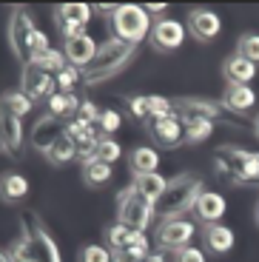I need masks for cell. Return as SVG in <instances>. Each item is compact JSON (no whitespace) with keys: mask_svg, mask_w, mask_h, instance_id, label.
I'll return each instance as SVG.
<instances>
[{"mask_svg":"<svg viewBox=\"0 0 259 262\" xmlns=\"http://www.w3.org/2000/svg\"><path fill=\"white\" fill-rule=\"evenodd\" d=\"M80 262H111V248H105V245H85V248H80Z\"/></svg>","mask_w":259,"mask_h":262,"instance_id":"f35d334b","label":"cell"},{"mask_svg":"<svg viewBox=\"0 0 259 262\" xmlns=\"http://www.w3.org/2000/svg\"><path fill=\"white\" fill-rule=\"evenodd\" d=\"M185 34L188 29L182 26L180 20L174 17H160L151 23V32H148V43L154 52H177V49L185 43Z\"/></svg>","mask_w":259,"mask_h":262,"instance_id":"9c48e42d","label":"cell"},{"mask_svg":"<svg viewBox=\"0 0 259 262\" xmlns=\"http://www.w3.org/2000/svg\"><path fill=\"white\" fill-rule=\"evenodd\" d=\"M253 131H256V137H259V114L253 117Z\"/></svg>","mask_w":259,"mask_h":262,"instance_id":"bcb514c9","label":"cell"},{"mask_svg":"<svg viewBox=\"0 0 259 262\" xmlns=\"http://www.w3.org/2000/svg\"><path fill=\"white\" fill-rule=\"evenodd\" d=\"M256 223H259V205H256Z\"/></svg>","mask_w":259,"mask_h":262,"instance_id":"c3c4849f","label":"cell"},{"mask_svg":"<svg viewBox=\"0 0 259 262\" xmlns=\"http://www.w3.org/2000/svg\"><path fill=\"white\" fill-rule=\"evenodd\" d=\"M145 12H148V17H157L160 20L162 14H165V9H168V3H148V6H143Z\"/></svg>","mask_w":259,"mask_h":262,"instance_id":"7bdbcfd3","label":"cell"},{"mask_svg":"<svg viewBox=\"0 0 259 262\" xmlns=\"http://www.w3.org/2000/svg\"><path fill=\"white\" fill-rule=\"evenodd\" d=\"M140 262H165V256L162 254H148V256H143Z\"/></svg>","mask_w":259,"mask_h":262,"instance_id":"f6af8a7d","label":"cell"},{"mask_svg":"<svg viewBox=\"0 0 259 262\" xmlns=\"http://www.w3.org/2000/svg\"><path fill=\"white\" fill-rule=\"evenodd\" d=\"M49 49H52V40H49V34L40 32V29H34L32 37H29V63H32L37 54L49 52ZM29 63H26V66H29Z\"/></svg>","mask_w":259,"mask_h":262,"instance_id":"8d00e7d4","label":"cell"},{"mask_svg":"<svg viewBox=\"0 0 259 262\" xmlns=\"http://www.w3.org/2000/svg\"><path fill=\"white\" fill-rule=\"evenodd\" d=\"M225 211H228L225 196H222V194H217V191H202V194H200V200H197V205H194L197 220H202L205 225L220 223L222 216H225Z\"/></svg>","mask_w":259,"mask_h":262,"instance_id":"ac0fdd59","label":"cell"},{"mask_svg":"<svg viewBox=\"0 0 259 262\" xmlns=\"http://www.w3.org/2000/svg\"><path fill=\"white\" fill-rule=\"evenodd\" d=\"M111 174H114V168H111L109 163H103V160H89V163H83V183L91 185V188H100V185H105L111 180Z\"/></svg>","mask_w":259,"mask_h":262,"instance_id":"484cf974","label":"cell"},{"mask_svg":"<svg viewBox=\"0 0 259 262\" xmlns=\"http://www.w3.org/2000/svg\"><path fill=\"white\" fill-rule=\"evenodd\" d=\"M9 262H34V254L32 248H29V243L23 239V236H17L12 245H9Z\"/></svg>","mask_w":259,"mask_h":262,"instance_id":"74e56055","label":"cell"},{"mask_svg":"<svg viewBox=\"0 0 259 262\" xmlns=\"http://www.w3.org/2000/svg\"><path fill=\"white\" fill-rule=\"evenodd\" d=\"M63 134H66V123H63V120H57V117H52V114L46 112L40 120H34L32 134H29V143H32L34 151L46 154V151L52 148V145L57 143Z\"/></svg>","mask_w":259,"mask_h":262,"instance_id":"7c38bea8","label":"cell"},{"mask_svg":"<svg viewBox=\"0 0 259 262\" xmlns=\"http://www.w3.org/2000/svg\"><path fill=\"white\" fill-rule=\"evenodd\" d=\"M134 236H137V231H131L128 225H123V223H114V225L105 228V243H109L111 251H125L134 243Z\"/></svg>","mask_w":259,"mask_h":262,"instance_id":"f546056e","label":"cell"},{"mask_svg":"<svg viewBox=\"0 0 259 262\" xmlns=\"http://www.w3.org/2000/svg\"><path fill=\"white\" fill-rule=\"evenodd\" d=\"M0 140H3V151L12 157H17L23 148V123L3 105H0Z\"/></svg>","mask_w":259,"mask_h":262,"instance_id":"e0dca14e","label":"cell"},{"mask_svg":"<svg viewBox=\"0 0 259 262\" xmlns=\"http://www.w3.org/2000/svg\"><path fill=\"white\" fill-rule=\"evenodd\" d=\"M0 105H3V108H9L14 117H26V114L34 108V100L29 97L23 89H14V92H6L3 97H0Z\"/></svg>","mask_w":259,"mask_h":262,"instance_id":"83f0119b","label":"cell"},{"mask_svg":"<svg viewBox=\"0 0 259 262\" xmlns=\"http://www.w3.org/2000/svg\"><path fill=\"white\" fill-rule=\"evenodd\" d=\"M194 234H197V228H194L191 220L174 216V220H162L160 223V228H157V243L165 251H180V248H185V245H191Z\"/></svg>","mask_w":259,"mask_h":262,"instance_id":"30bf717a","label":"cell"},{"mask_svg":"<svg viewBox=\"0 0 259 262\" xmlns=\"http://www.w3.org/2000/svg\"><path fill=\"white\" fill-rule=\"evenodd\" d=\"M151 220H154V203L145 200L134 185L117 194V223L128 225L131 231H145Z\"/></svg>","mask_w":259,"mask_h":262,"instance_id":"52a82bcc","label":"cell"},{"mask_svg":"<svg viewBox=\"0 0 259 262\" xmlns=\"http://www.w3.org/2000/svg\"><path fill=\"white\" fill-rule=\"evenodd\" d=\"M148 134L154 137V143H160L162 148H177L182 143V120L174 114L168 117H151L148 120Z\"/></svg>","mask_w":259,"mask_h":262,"instance_id":"9a60e30c","label":"cell"},{"mask_svg":"<svg viewBox=\"0 0 259 262\" xmlns=\"http://www.w3.org/2000/svg\"><path fill=\"white\" fill-rule=\"evenodd\" d=\"M222 103L228 105V112L240 114V117H245L248 112H251L253 105H256V92H253L251 85H228L225 89V97H222Z\"/></svg>","mask_w":259,"mask_h":262,"instance_id":"ffe728a7","label":"cell"},{"mask_svg":"<svg viewBox=\"0 0 259 262\" xmlns=\"http://www.w3.org/2000/svg\"><path fill=\"white\" fill-rule=\"evenodd\" d=\"M125 105H128L131 117H137V120H148V97H143V94H131V97L125 100Z\"/></svg>","mask_w":259,"mask_h":262,"instance_id":"60d3db41","label":"cell"},{"mask_svg":"<svg viewBox=\"0 0 259 262\" xmlns=\"http://www.w3.org/2000/svg\"><path fill=\"white\" fill-rule=\"evenodd\" d=\"M188 32L194 34L200 43H211L222 32V20L211 9H191L188 12Z\"/></svg>","mask_w":259,"mask_h":262,"instance_id":"5bb4252c","label":"cell"},{"mask_svg":"<svg viewBox=\"0 0 259 262\" xmlns=\"http://www.w3.org/2000/svg\"><path fill=\"white\" fill-rule=\"evenodd\" d=\"M20 236L29 243L34 262H60L57 243L52 239V234L46 231V225L40 223V216L34 211H23L20 214Z\"/></svg>","mask_w":259,"mask_h":262,"instance_id":"8992f818","label":"cell"},{"mask_svg":"<svg viewBox=\"0 0 259 262\" xmlns=\"http://www.w3.org/2000/svg\"><path fill=\"white\" fill-rule=\"evenodd\" d=\"M202 239H205V248L211 251V254H228V251L233 248V243H236L233 231L228 228V225H222V223L205 225V231H202Z\"/></svg>","mask_w":259,"mask_h":262,"instance_id":"44dd1931","label":"cell"},{"mask_svg":"<svg viewBox=\"0 0 259 262\" xmlns=\"http://www.w3.org/2000/svg\"><path fill=\"white\" fill-rule=\"evenodd\" d=\"M123 157V145L117 143L114 137H100V145H97V160H103V163H117V160Z\"/></svg>","mask_w":259,"mask_h":262,"instance_id":"d6a6232c","label":"cell"},{"mask_svg":"<svg viewBox=\"0 0 259 262\" xmlns=\"http://www.w3.org/2000/svg\"><path fill=\"white\" fill-rule=\"evenodd\" d=\"M211 134H214V123H205V120H182V140L185 143L200 145Z\"/></svg>","mask_w":259,"mask_h":262,"instance_id":"f1b7e54d","label":"cell"},{"mask_svg":"<svg viewBox=\"0 0 259 262\" xmlns=\"http://www.w3.org/2000/svg\"><path fill=\"white\" fill-rule=\"evenodd\" d=\"M91 14H94V9L89 6V3H63V6H57V12H54V20H57L60 32H63V37H77V34H83V29L89 26Z\"/></svg>","mask_w":259,"mask_h":262,"instance_id":"8fae6325","label":"cell"},{"mask_svg":"<svg viewBox=\"0 0 259 262\" xmlns=\"http://www.w3.org/2000/svg\"><path fill=\"white\" fill-rule=\"evenodd\" d=\"M217 174L236 185H259V151L222 145L214 154Z\"/></svg>","mask_w":259,"mask_h":262,"instance_id":"3957f363","label":"cell"},{"mask_svg":"<svg viewBox=\"0 0 259 262\" xmlns=\"http://www.w3.org/2000/svg\"><path fill=\"white\" fill-rule=\"evenodd\" d=\"M29 188L32 185H29V180L20 171H6L0 177V200L3 203H20V200H26Z\"/></svg>","mask_w":259,"mask_h":262,"instance_id":"7402d4cb","label":"cell"},{"mask_svg":"<svg viewBox=\"0 0 259 262\" xmlns=\"http://www.w3.org/2000/svg\"><path fill=\"white\" fill-rule=\"evenodd\" d=\"M174 114V103L162 94H148V120L151 117H168Z\"/></svg>","mask_w":259,"mask_h":262,"instance_id":"d590c367","label":"cell"},{"mask_svg":"<svg viewBox=\"0 0 259 262\" xmlns=\"http://www.w3.org/2000/svg\"><path fill=\"white\" fill-rule=\"evenodd\" d=\"M236 54H242V57L251 60V63H259V34L256 32L242 34L240 43H236Z\"/></svg>","mask_w":259,"mask_h":262,"instance_id":"836d02e7","label":"cell"},{"mask_svg":"<svg viewBox=\"0 0 259 262\" xmlns=\"http://www.w3.org/2000/svg\"><path fill=\"white\" fill-rule=\"evenodd\" d=\"M174 262H205V254L194 245H185V248L174 251Z\"/></svg>","mask_w":259,"mask_h":262,"instance_id":"b9f144b4","label":"cell"},{"mask_svg":"<svg viewBox=\"0 0 259 262\" xmlns=\"http://www.w3.org/2000/svg\"><path fill=\"white\" fill-rule=\"evenodd\" d=\"M34 17L26 6H14L9 14V46H12L14 57L26 66L29 63V37L34 32Z\"/></svg>","mask_w":259,"mask_h":262,"instance_id":"ba28073f","label":"cell"},{"mask_svg":"<svg viewBox=\"0 0 259 262\" xmlns=\"http://www.w3.org/2000/svg\"><path fill=\"white\" fill-rule=\"evenodd\" d=\"M100 114H103V108H97L91 100H83V103H80V108H77V117H74V120H80V123H85V125H97V123H100Z\"/></svg>","mask_w":259,"mask_h":262,"instance_id":"ab89813d","label":"cell"},{"mask_svg":"<svg viewBox=\"0 0 259 262\" xmlns=\"http://www.w3.org/2000/svg\"><path fill=\"white\" fill-rule=\"evenodd\" d=\"M0 151H3V140H0Z\"/></svg>","mask_w":259,"mask_h":262,"instance_id":"681fc988","label":"cell"},{"mask_svg":"<svg viewBox=\"0 0 259 262\" xmlns=\"http://www.w3.org/2000/svg\"><path fill=\"white\" fill-rule=\"evenodd\" d=\"M97 40L91 37V34H77V37H69L63 43V54H66V60L72 66H77V69H89L91 66V60L97 57Z\"/></svg>","mask_w":259,"mask_h":262,"instance_id":"2e32d148","label":"cell"},{"mask_svg":"<svg viewBox=\"0 0 259 262\" xmlns=\"http://www.w3.org/2000/svg\"><path fill=\"white\" fill-rule=\"evenodd\" d=\"M128 163H131L134 177H140V174H154V171L160 168V154H157V148H151V145H137L128 154Z\"/></svg>","mask_w":259,"mask_h":262,"instance_id":"603a6c76","label":"cell"},{"mask_svg":"<svg viewBox=\"0 0 259 262\" xmlns=\"http://www.w3.org/2000/svg\"><path fill=\"white\" fill-rule=\"evenodd\" d=\"M134 54H137V46H131V43H123V40H117V37L105 40L103 46L97 49V57L91 60V66L83 69V83L97 85L103 80L120 74L134 60Z\"/></svg>","mask_w":259,"mask_h":262,"instance_id":"7a4b0ae2","label":"cell"},{"mask_svg":"<svg viewBox=\"0 0 259 262\" xmlns=\"http://www.w3.org/2000/svg\"><path fill=\"white\" fill-rule=\"evenodd\" d=\"M174 112L180 120H205V123H214V120H225L231 125H240V128H253L245 117L228 112L225 103H217V100H205V97H182L174 103Z\"/></svg>","mask_w":259,"mask_h":262,"instance_id":"277c9868","label":"cell"},{"mask_svg":"<svg viewBox=\"0 0 259 262\" xmlns=\"http://www.w3.org/2000/svg\"><path fill=\"white\" fill-rule=\"evenodd\" d=\"M134 188L140 191L145 200L157 203V200L162 196V191L168 188V180L162 177L160 171H154V174H140V177H134Z\"/></svg>","mask_w":259,"mask_h":262,"instance_id":"d4e9b609","label":"cell"},{"mask_svg":"<svg viewBox=\"0 0 259 262\" xmlns=\"http://www.w3.org/2000/svg\"><path fill=\"white\" fill-rule=\"evenodd\" d=\"M205 191V183L197 174H180L168 183V188L162 191V196L154 203V216L160 220H174L182 216L185 211H194L200 194Z\"/></svg>","mask_w":259,"mask_h":262,"instance_id":"6da1fadb","label":"cell"},{"mask_svg":"<svg viewBox=\"0 0 259 262\" xmlns=\"http://www.w3.org/2000/svg\"><path fill=\"white\" fill-rule=\"evenodd\" d=\"M94 12H97V14H103V17H105V14L111 17V14L117 12V3H97V6H94Z\"/></svg>","mask_w":259,"mask_h":262,"instance_id":"ee69618b","label":"cell"},{"mask_svg":"<svg viewBox=\"0 0 259 262\" xmlns=\"http://www.w3.org/2000/svg\"><path fill=\"white\" fill-rule=\"evenodd\" d=\"M0 262H9V254H6V251H0Z\"/></svg>","mask_w":259,"mask_h":262,"instance_id":"7dc6e473","label":"cell"},{"mask_svg":"<svg viewBox=\"0 0 259 262\" xmlns=\"http://www.w3.org/2000/svg\"><path fill=\"white\" fill-rule=\"evenodd\" d=\"M77 108H80V97H77V94L54 92L52 97H49V114L57 117V120H63V123H69V120L77 117Z\"/></svg>","mask_w":259,"mask_h":262,"instance_id":"cb8c5ba5","label":"cell"},{"mask_svg":"<svg viewBox=\"0 0 259 262\" xmlns=\"http://www.w3.org/2000/svg\"><path fill=\"white\" fill-rule=\"evenodd\" d=\"M20 89L29 94L32 100H40V97H52L57 92V83H54V74L43 72L37 66H23V77H20Z\"/></svg>","mask_w":259,"mask_h":262,"instance_id":"4fadbf2b","label":"cell"},{"mask_svg":"<svg viewBox=\"0 0 259 262\" xmlns=\"http://www.w3.org/2000/svg\"><path fill=\"white\" fill-rule=\"evenodd\" d=\"M54 83H57V92L63 94H74V89H77L80 83H83V69H77V66H66L63 72L54 77Z\"/></svg>","mask_w":259,"mask_h":262,"instance_id":"1f68e13d","label":"cell"},{"mask_svg":"<svg viewBox=\"0 0 259 262\" xmlns=\"http://www.w3.org/2000/svg\"><path fill=\"white\" fill-rule=\"evenodd\" d=\"M222 74H225L228 85H251L256 77V63L245 60L242 54H231L222 63Z\"/></svg>","mask_w":259,"mask_h":262,"instance_id":"d6986e66","label":"cell"},{"mask_svg":"<svg viewBox=\"0 0 259 262\" xmlns=\"http://www.w3.org/2000/svg\"><path fill=\"white\" fill-rule=\"evenodd\" d=\"M120 125H123V114L117 112V108H103V114H100V134H105V137H111L114 131H120Z\"/></svg>","mask_w":259,"mask_h":262,"instance_id":"e575fe53","label":"cell"},{"mask_svg":"<svg viewBox=\"0 0 259 262\" xmlns=\"http://www.w3.org/2000/svg\"><path fill=\"white\" fill-rule=\"evenodd\" d=\"M46 160L52 165H66V163H72V160H77V145H74V140L69 134H63L52 148L46 151Z\"/></svg>","mask_w":259,"mask_h":262,"instance_id":"4316f807","label":"cell"},{"mask_svg":"<svg viewBox=\"0 0 259 262\" xmlns=\"http://www.w3.org/2000/svg\"><path fill=\"white\" fill-rule=\"evenodd\" d=\"M111 29H114V37L137 46L140 40L148 37L151 32V17L143 6H134V3H123L117 6V12L111 14Z\"/></svg>","mask_w":259,"mask_h":262,"instance_id":"5b68a950","label":"cell"},{"mask_svg":"<svg viewBox=\"0 0 259 262\" xmlns=\"http://www.w3.org/2000/svg\"><path fill=\"white\" fill-rule=\"evenodd\" d=\"M32 66H37V69H43V72H49V74H54V77H57L66 66H69V60H66L63 49H60V52H57V49H49V52L37 54V57L32 60Z\"/></svg>","mask_w":259,"mask_h":262,"instance_id":"4dcf8cb0","label":"cell"}]
</instances>
